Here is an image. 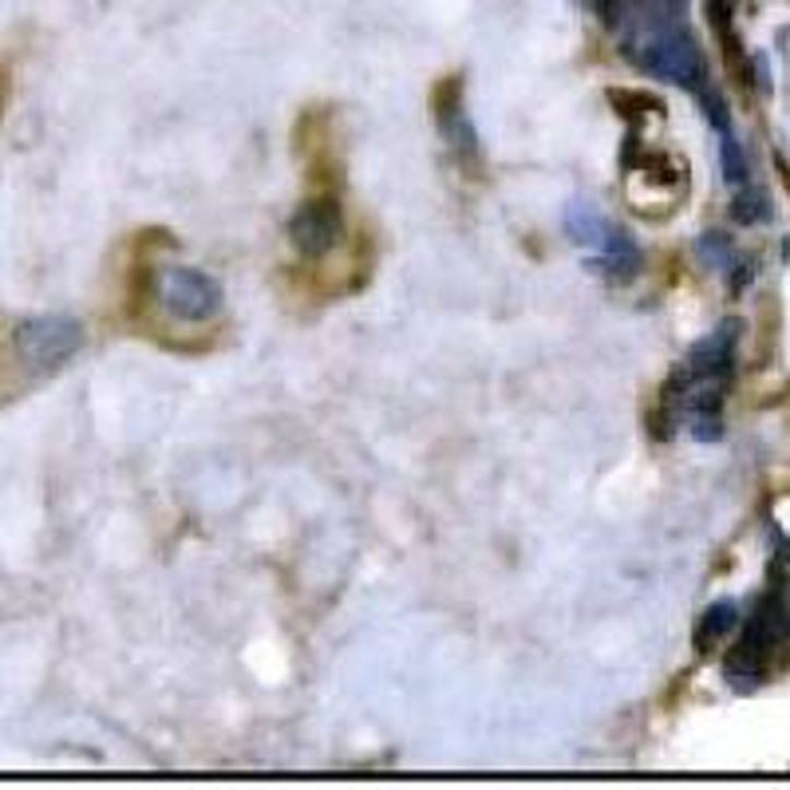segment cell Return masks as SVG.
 I'll list each match as a JSON object with an SVG mask.
<instances>
[{"label":"cell","instance_id":"8992f818","mask_svg":"<svg viewBox=\"0 0 790 790\" xmlns=\"http://www.w3.org/2000/svg\"><path fill=\"white\" fill-rule=\"evenodd\" d=\"M770 198L759 194V190H747V194L735 198V206H731V218L743 222V226H759V222H770Z\"/></svg>","mask_w":790,"mask_h":790},{"label":"cell","instance_id":"3957f363","mask_svg":"<svg viewBox=\"0 0 790 790\" xmlns=\"http://www.w3.org/2000/svg\"><path fill=\"white\" fill-rule=\"evenodd\" d=\"M344 234V218H340V202L333 194H312L304 198L297 214L289 218V241L292 250L301 253L304 261H321L340 246Z\"/></svg>","mask_w":790,"mask_h":790},{"label":"cell","instance_id":"5b68a950","mask_svg":"<svg viewBox=\"0 0 790 790\" xmlns=\"http://www.w3.org/2000/svg\"><path fill=\"white\" fill-rule=\"evenodd\" d=\"M719 167H723V178H728L731 187H743V182L751 178L747 155H743L739 139L728 135V131H723V143H719Z\"/></svg>","mask_w":790,"mask_h":790},{"label":"cell","instance_id":"52a82bcc","mask_svg":"<svg viewBox=\"0 0 790 790\" xmlns=\"http://www.w3.org/2000/svg\"><path fill=\"white\" fill-rule=\"evenodd\" d=\"M4 107H9V72L0 68V123H4Z\"/></svg>","mask_w":790,"mask_h":790},{"label":"cell","instance_id":"6da1fadb","mask_svg":"<svg viewBox=\"0 0 790 790\" xmlns=\"http://www.w3.org/2000/svg\"><path fill=\"white\" fill-rule=\"evenodd\" d=\"M84 348V328L72 316H24L9 328L12 372L48 375Z\"/></svg>","mask_w":790,"mask_h":790},{"label":"cell","instance_id":"277c9868","mask_svg":"<svg viewBox=\"0 0 790 790\" xmlns=\"http://www.w3.org/2000/svg\"><path fill=\"white\" fill-rule=\"evenodd\" d=\"M735 624H739V605L735 601H716L696 624V648L699 653H711L716 645L728 641V633L735 629Z\"/></svg>","mask_w":790,"mask_h":790},{"label":"cell","instance_id":"7a4b0ae2","mask_svg":"<svg viewBox=\"0 0 790 790\" xmlns=\"http://www.w3.org/2000/svg\"><path fill=\"white\" fill-rule=\"evenodd\" d=\"M565 226H570L573 241L589 250L592 265H597V270H605L609 277H621V282H629V277L641 270V250L633 246V238H629V234H621L613 222L605 218V214H597L592 206H585V202H573L570 214H565Z\"/></svg>","mask_w":790,"mask_h":790}]
</instances>
